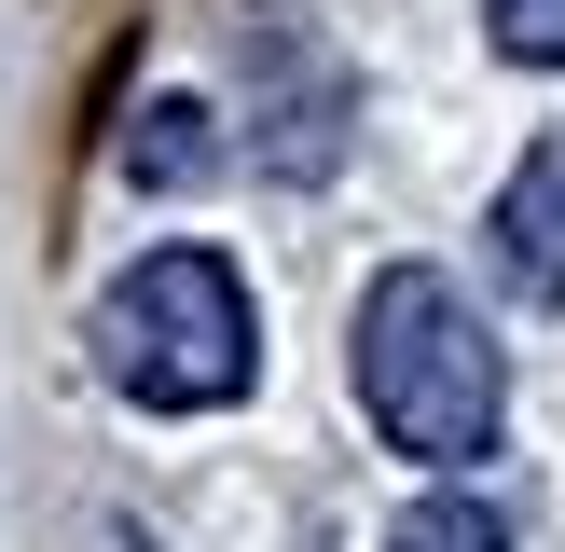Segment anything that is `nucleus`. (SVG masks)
Segmentation results:
<instances>
[{"label": "nucleus", "mask_w": 565, "mask_h": 552, "mask_svg": "<svg viewBox=\"0 0 565 552\" xmlns=\"http://www.w3.org/2000/svg\"><path fill=\"white\" fill-rule=\"evenodd\" d=\"M83 346H97L110 401H138V414H235L263 386V304H248V276L221 248L166 235L97 290Z\"/></svg>", "instance_id": "2"}, {"label": "nucleus", "mask_w": 565, "mask_h": 552, "mask_svg": "<svg viewBox=\"0 0 565 552\" xmlns=\"http://www.w3.org/2000/svg\"><path fill=\"white\" fill-rule=\"evenodd\" d=\"M345 373H359L373 442H386V456H414V469H483L497 428H511V359H497L483 304H469L441 263H386L373 290H359Z\"/></svg>", "instance_id": "1"}, {"label": "nucleus", "mask_w": 565, "mask_h": 552, "mask_svg": "<svg viewBox=\"0 0 565 552\" xmlns=\"http://www.w3.org/2000/svg\"><path fill=\"white\" fill-rule=\"evenodd\" d=\"M483 263H497V290L511 304H565V138H539V152L497 180V208H483Z\"/></svg>", "instance_id": "3"}, {"label": "nucleus", "mask_w": 565, "mask_h": 552, "mask_svg": "<svg viewBox=\"0 0 565 552\" xmlns=\"http://www.w3.org/2000/svg\"><path fill=\"white\" fill-rule=\"evenodd\" d=\"M386 552H511V524H497L483 497H414V511L386 524Z\"/></svg>", "instance_id": "4"}, {"label": "nucleus", "mask_w": 565, "mask_h": 552, "mask_svg": "<svg viewBox=\"0 0 565 552\" xmlns=\"http://www.w3.org/2000/svg\"><path fill=\"white\" fill-rule=\"evenodd\" d=\"M483 42L511 70H565V0H483Z\"/></svg>", "instance_id": "6"}, {"label": "nucleus", "mask_w": 565, "mask_h": 552, "mask_svg": "<svg viewBox=\"0 0 565 552\" xmlns=\"http://www.w3.org/2000/svg\"><path fill=\"white\" fill-rule=\"evenodd\" d=\"M193 125H207V110H193V97H166V110H138V138H125V166H138V180H207V138H193Z\"/></svg>", "instance_id": "5"}]
</instances>
